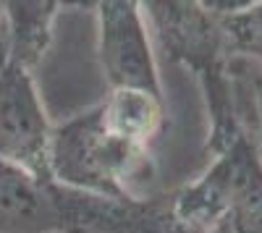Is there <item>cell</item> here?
Masks as SVG:
<instances>
[{
    "label": "cell",
    "instance_id": "1",
    "mask_svg": "<svg viewBox=\"0 0 262 233\" xmlns=\"http://www.w3.org/2000/svg\"><path fill=\"white\" fill-rule=\"evenodd\" d=\"M165 123L163 97L111 89L95 108L53 126L50 178L102 199H144L155 173L152 147Z\"/></svg>",
    "mask_w": 262,
    "mask_h": 233
},
{
    "label": "cell",
    "instance_id": "2",
    "mask_svg": "<svg viewBox=\"0 0 262 233\" xmlns=\"http://www.w3.org/2000/svg\"><path fill=\"white\" fill-rule=\"evenodd\" d=\"M207 171L168 202L191 233H262V155L249 129L207 139Z\"/></svg>",
    "mask_w": 262,
    "mask_h": 233
},
{
    "label": "cell",
    "instance_id": "3",
    "mask_svg": "<svg viewBox=\"0 0 262 233\" xmlns=\"http://www.w3.org/2000/svg\"><path fill=\"white\" fill-rule=\"evenodd\" d=\"M142 11L155 27L165 55L186 66L200 81L210 115V134L244 123L233 74L236 58L228 50L221 16L196 0H149L142 3Z\"/></svg>",
    "mask_w": 262,
    "mask_h": 233
},
{
    "label": "cell",
    "instance_id": "4",
    "mask_svg": "<svg viewBox=\"0 0 262 233\" xmlns=\"http://www.w3.org/2000/svg\"><path fill=\"white\" fill-rule=\"evenodd\" d=\"M97 13V55L111 89H137L163 97L155 53L144 24L142 3L102 0Z\"/></svg>",
    "mask_w": 262,
    "mask_h": 233
},
{
    "label": "cell",
    "instance_id": "5",
    "mask_svg": "<svg viewBox=\"0 0 262 233\" xmlns=\"http://www.w3.org/2000/svg\"><path fill=\"white\" fill-rule=\"evenodd\" d=\"M53 123L45 113L34 74L3 63L0 66V160L13 162L24 171L50 178L48 152H50Z\"/></svg>",
    "mask_w": 262,
    "mask_h": 233
},
{
    "label": "cell",
    "instance_id": "6",
    "mask_svg": "<svg viewBox=\"0 0 262 233\" xmlns=\"http://www.w3.org/2000/svg\"><path fill=\"white\" fill-rule=\"evenodd\" d=\"M0 233H69L60 183L0 160Z\"/></svg>",
    "mask_w": 262,
    "mask_h": 233
},
{
    "label": "cell",
    "instance_id": "7",
    "mask_svg": "<svg viewBox=\"0 0 262 233\" xmlns=\"http://www.w3.org/2000/svg\"><path fill=\"white\" fill-rule=\"evenodd\" d=\"M6 27L8 60L34 74L42 55L48 53L55 18L71 6L63 3H0Z\"/></svg>",
    "mask_w": 262,
    "mask_h": 233
},
{
    "label": "cell",
    "instance_id": "8",
    "mask_svg": "<svg viewBox=\"0 0 262 233\" xmlns=\"http://www.w3.org/2000/svg\"><path fill=\"white\" fill-rule=\"evenodd\" d=\"M221 21L231 55L262 66V3H249L233 16H221Z\"/></svg>",
    "mask_w": 262,
    "mask_h": 233
},
{
    "label": "cell",
    "instance_id": "9",
    "mask_svg": "<svg viewBox=\"0 0 262 233\" xmlns=\"http://www.w3.org/2000/svg\"><path fill=\"white\" fill-rule=\"evenodd\" d=\"M233 74L238 84V95L247 100L252 113V139L262 155V66L252 60H233Z\"/></svg>",
    "mask_w": 262,
    "mask_h": 233
},
{
    "label": "cell",
    "instance_id": "10",
    "mask_svg": "<svg viewBox=\"0 0 262 233\" xmlns=\"http://www.w3.org/2000/svg\"><path fill=\"white\" fill-rule=\"evenodd\" d=\"M8 63V48H6V27H3V8H0V66Z\"/></svg>",
    "mask_w": 262,
    "mask_h": 233
}]
</instances>
